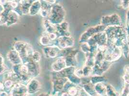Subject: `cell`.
<instances>
[{
	"instance_id": "277c9868",
	"label": "cell",
	"mask_w": 129,
	"mask_h": 96,
	"mask_svg": "<svg viewBox=\"0 0 129 96\" xmlns=\"http://www.w3.org/2000/svg\"><path fill=\"white\" fill-rule=\"evenodd\" d=\"M101 23L106 27L122 26L123 25L120 17L117 14L102 16Z\"/></svg>"
},
{
	"instance_id": "52a82bcc",
	"label": "cell",
	"mask_w": 129,
	"mask_h": 96,
	"mask_svg": "<svg viewBox=\"0 0 129 96\" xmlns=\"http://www.w3.org/2000/svg\"><path fill=\"white\" fill-rule=\"evenodd\" d=\"M61 48L68 49L71 48L74 44V40L70 36H64L60 37L58 39Z\"/></svg>"
},
{
	"instance_id": "7c38bea8",
	"label": "cell",
	"mask_w": 129,
	"mask_h": 96,
	"mask_svg": "<svg viewBox=\"0 0 129 96\" xmlns=\"http://www.w3.org/2000/svg\"><path fill=\"white\" fill-rule=\"evenodd\" d=\"M68 80H70L71 83H72L75 85H78L81 84V78H80L78 77H77V76H76L74 74L69 75L68 76Z\"/></svg>"
},
{
	"instance_id": "30bf717a",
	"label": "cell",
	"mask_w": 129,
	"mask_h": 96,
	"mask_svg": "<svg viewBox=\"0 0 129 96\" xmlns=\"http://www.w3.org/2000/svg\"><path fill=\"white\" fill-rule=\"evenodd\" d=\"M83 89H84L87 93L91 96H93L97 94L94 85L91 84L90 81L83 84Z\"/></svg>"
},
{
	"instance_id": "9a60e30c",
	"label": "cell",
	"mask_w": 129,
	"mask_h": 96,
	"mask_svg": "<svg viewBox=\"0 0 129 96\" xmlns=\"http://www.w3.org/2000/svg\"><path fill=\"white\" fill-rule=\"evenodd\" d=\"M122 53L124 56L127 58L129 55V44L127 42L121 48Z\"/></svg>"
},
{
	"instance_id": "5b68a950",
	"label": "cell",
	"mask_w": 129,
	"mask_h": 96,
	"mask_svg": "<svg viewBox=\"0 0 129 96\" xmlns=\"http://www.w3.org/2000/svg\"><path fill=\"white\" fill-rule=\"evenodd\" d=\"M108 39L105 31L97 33L91 37L87 43L89 46H97L98 47L107 45Z\"/></svg>"
},
{
	"instance_id": "7a4b0ae2",
	"label": "cell",
	"mask_w": 129,
	"mask_h": 96,
	"mask_svg": "<svg viewBox=\"0 0 129 96\" xmlns=\"http://www.w3.org/2000/svg\"><path fill=\"white\" fill-rule=\"evenodd\" d=\"M106 27H105L102 25H100L88 28L81 34L79 39V42L81 44L87 42L91 37H93L95 34L104 31Z\"/></svg>"
},
{
	"instance_id": "8fae6325",
	"label": "cell",
	"mask_w": 129,
	"mask_h": 96,
	"mask_svg": "<svg viewBox=\"0 0 129 96\" xmlns=\"http://www.w3.org/2000/svg\"><path fill=\"white\" fill-rule=\"evenodd\" d=\"M107 79L105 76L102 75H94L92 76L90 79V82L93 85L99 83H103L106 81Z\"/></svg>"
},
{
	"instance_id": "8992f818",
	"label": "cell",
	"mask_w": 129,
	"mask_h": 96,
	"mask_svg": "<svg viewBox=\"0 0 129 96\" xmlns=\"http://www.w3.org/2000/svg\"><path fill=\"white\" fill-rule=\"evenodd\" d=\"M111 63L104 61L101 63L94 64L92 68V75H102L106 71H107Z\"/></svg>"
},
{
	"instance_id": "9c48e42d",
	"label": "cell",
	"mask_w": 129,
	"mask_h": 96,
	"mask_svg": "<svg viewBox=\"0 0 129 96\" xmlns=\"http://www.w3.org/2000/svg\"><path fill=\"white\" fill-rule=\"evenodd\" d=\"M97 94L100 96H105L107 93V86L103 83H97L94 85Z\"/></svg>"
},
{
	"instance_id": "44dd1931",
	"label": "cell",
	"mask_w": 129,
	"mask_h": 96,
	"mask_svg": "<svg viewBox=\"0 0 129 96\" xmlns=\"http://www.w3.org/2000/svg\"><path fill=\"white\" fill-rule=\"evenodd\" d=\"M120 5L121 8L123 9H127L129 8V1H121Z\"/></svg>"
},
{
	"instance_id": "603a6c76",
	"label": "cell",
	"mask_w": 129,
	"mask_h": 96,
	"mask_svg": "<svg viewBox=\"0 0 129 96\" xmlns=\"http://www.w3.org/2000/svg\"><path fill=\"white\" fill-rule=\"evenodd\" d=\"M61 96H70V95L68 92H64L62 94Z\"/></svg>"
},
{
	"instance_id": "ac0fdd59",
	"label": "cell",
	"mask_w": 129,
	"mask_h": 96,
	"mask_svg": "<svg viewBox=\"0 0 129 96\" xmlns=\"http://www.w3.org/2000/svg\"><path fill=\"white\" fill-rule=\"evenodd\" d=\"M92 68L91 67L85 65L84 67H83V68L82 69L83 71V75L84 76H88L90 75H91L92 74Z\"/></svg>"
},
{
	"instance_id": "2e32d148",
	"label": "cell",
	"mask_w": 129,
	"mask_h": 96,
	"mask_svg": "<svg viewBox=\"0 0 129 96\" xmlns=\"http://www.w3.org/2000/svg\"><path fill=\"white\" fill-rule=\"evenodd\" d=\"M123 79L125 83L129 84V65H126L124 68Z\"/></svg>"
},
{
	"instance_id": "484cf974",
	"label": "cell",
	"mask_w": 129,
	"mask_h": 96,
	"mask_svg": "<svg viewBox=\"0 0 129 96\" xmlns=\"http://www.w3.org/2000/svg\"><path fill=\"white\" fill-rule=\"evenodd\" d=\"M83 96V95H81V96Z\"/></svg>"
},
{
	"instance_id": "ba28073f",
	"label": "cell",
	"mask_w": 129,
	"mask_h": 96,
	"mask_svg": "<svg viewBox=\"0 0 129 96\" xmlns=\"http://www.w3.org/2000/svg\"><path fill=\"white\" fill-rule=\"evenodd\" d=\"M66 66V63L64 57H61L58 59L54 63L53 68L55 71L60 72L64 69Z\"/></svg>"
},
{
	"instance_id": "5bb4252c",
	"label": "cell",
	"mask_w": 129,
	"mask_h": 96,
	"mask_svg": "<svg viewBox=\"0 0 129 96\" xmlns=\"http://www.w3.org/2000/svg\"><path fill=\"white\" fill-rule=\"evenodd\" d=\"M79 90L75 86H72L69 87L68 93L71 96H76L79 93Z\"/></svg>"
},
{
	"instance_id": "cb8c5ba5",
	"label": "cell",
	"mask_w": 129,
	"mask_h": 96,
	"mask_svg": "<svg viewBox=\"0 0 129 96\" xmlns=\"http://www.w3.org/2000/svg\"><path fill=\"white\" fill-rule=\"evenodd\" d=\"M38 96H50L48 95H47V94H45V93H43V94H40V95H39Z\"/></svg>"
},
{
	"instance_id": "d4e9b609",
	"label": "cell",
	"mask_w": 129,
	"mask_h": 96,
	"mask_svg": "<svg viewBox=\"0 0 129 96\" xmlns=\"http://www.w3.org/2000/svg\"><path fill=\"white\" fill-rule=\"evenodd\" d=\"M127 42L129 44V34L127 36Z\"/></svg>"
},
{
	"instance_id": "6da1fadb",
	"label": "cell",
	"mask_w": 129,
	"mask_h": 96,
	"mask_svg": "<svg viewBox=\"0 0 129 96\" xmlns=\"http://www.w3.org/2000/svg\"><path fill=\"white\" fill-rule=\"evenodd\" d=\"M104 31L107 37L108 46L121 48L127 42L128 34L126 27L123 26L107 27Z\"/></svg>"
},
{
	"instance_id": "3957f363",
	"label": "cell",
	"mask_w": 129,
	"mask_h": 96,
	"mask_svg": "<svg viewBox=\"0 0 129 96\" xmlns=\"http://www.w3.org/2000/svg\"><path fill=\"white\" fill-rule=\"evenodd\" d=\"M122 55L121 48L114 46H108V48L105 53V60L111 63L118 60Z\"/></svg>"
},
{
	"instance_id": "7402d4cb",
	"label": "cell",
	"mask_w": 129,
	"mask_h": 96,
	"mask_svg": "<svg viewBox=\"0 0 129 96\" xmlns=\"http://www.w3.org/2000/svg\"><path fill=\"white\" fill-rule=\"evenodd\" d=\"M0 96H7V94L6 92H3L0 93Z\"/></svg>"
},
{
	"instance_id": "4fadbf2b",
	"label": "cell",
	"mask_w": 129,
	"mask_h": 96,
	"mask_svg": "<svg viewBox=\"0 0 129 96\" xmlns=\"http://www.w3.org/2000/svg\"><path fill=\"white\" fill-rule=\"evenodd\" d=\"M107 86V96H118L117 92L111 85H108Z\"/></svg>"
},
{
	"instance_id": "d6986e66",
	"label": "cell",
	"mask_w": 129,
	"mask_h": 96,
	"mask_svg": "<svg viewBox=\"0 0 129 96\" xmlns=\"http://www.w3.org/2000/svg\"><path fill=\"white\" fill-rule=\"evenodd\" d=\"M121 96H129V84L128 83L125 82Z\"/></svg>"
},
{
	"instance_id": "ffe728a7",
	"label": "cell",
	"mask_w": 129,
	"mask_h": 96,
	"mask_svg": "<svg viewBox=\"0 0 129 96\" xmlns=\"http://www.w3.org/2000/svg\"><path fill=\"white\" fill-rule=\"evenodd\" d=\"M74 74L80 78L84 77V75H83L82 69H80V68L75 69L74 72Z\"/></svg>"
},
{
	"instance_id": "e0dca14e",
	"label": "cell",
	"mask_w": 129,
	"mask_h": 96,
	"mask_svg": "<svg viewBox=\"0 0 129 96\" xmlns=\"http://www.w3.org/2000/svg\"><path fill=\"white\" fill-rule=\"evenodd\" d=\"M81 51L86 54H89L90 52V46L87 42L81 43Z\"/></svg>"
}]
</instances>
